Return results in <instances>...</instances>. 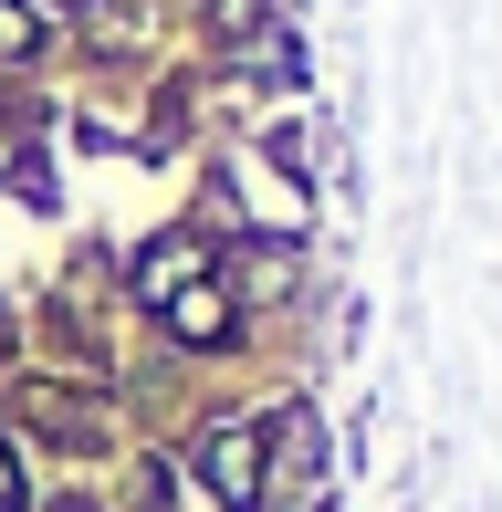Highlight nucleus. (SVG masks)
Returning a JSON list of instances; mask_svg holds the SVG:
<instances>
[{
  "mask_svg": "<svg viewBox=\"0 0 502 512\" xmlns=\"http://www.w3.org/2000/svg\"><path fill=\"white\" fill-rule=\"evenodd\" d=\"M199 460H210V481H220V502H231V512L262 502V439H251V429H210V450H199Z\"/></svg>",
  "mask_w": 502,
  "mask_h": 512,
  "instance_id": "nucleus-1",
  "label": "nucleus"
},
{
  "mask_svg": "<svg viewBox=\"0 0 502 512\" xmlns=\"http://www.w3.org/2000/svg\"><path fill=\"white\" fill-rule=\"evenodd\" d=\"M157 314H168V335H178V345H220V335H231V304H220V283H189V293H168Z\"/></svg>",
  "mask_w": 502,
  "mask_h": 512,
  "instance_id": "nucleus-2",
  "label": "nucleus"
},
{
  "mask_svg": "<svg viewBox=\"0 0 502 512\" xmlns=\"http://www.w3.org/2000/svg\"><path fill=\"white\" fill-rule=\"evenodd\" d=\"M189 283H210V251H199V241H157L147 272H136V293H147V304H168V293H189Z\"/></svg>",
  "mask_w": 502,
  "mask_h": 512,
  "instance_id": "nucleus-3",
  "label": "nucleus"
},
{
  "mask_svg": "<svg viewBox=\"0 0 502 512\" xmlns=\"http://www.w3.org/2000/svg\"><path fill=\"white\" fill-rule=\"evenodd\" d=\"M0 512H21V450L0 439Z\"/></svg>",
  "mask_w": 502,
  "mask_h": 512,
  "instance_id": "nucleus-4",
  "label": "nucleus"
},
{
  "mask_svg": "<svg viewBox=\"0 0 502 512\" xmlns=\"http://www.w3.org/2000/svg\"><path fill=\"white\" fill-rule=\"evenodd\" d=\"M283 512H325V481L304 471V481H293V492H283Z\"/></svg>",
  "mask_w": 502,
  "mask_h": 512,
  "instance_id": "nucleus-5",
  "label": "nucleus"
},
{
  "mask_svg": "<svg viewBox=\"0 0 502 512\" xmlns=\"http://www.w3.org/2000/svg\"><path fill=\"white\" fill-rule=\"evenodd\" d=\"M0 178H21V168H11V147H0Z\"/></svg>",
  "mask_w": 502,
  "mask_h": 512,
  "instance_id": "nucleus-6",
  "label": "nucleus"
}]
</instances>
